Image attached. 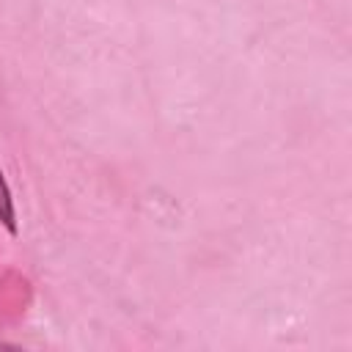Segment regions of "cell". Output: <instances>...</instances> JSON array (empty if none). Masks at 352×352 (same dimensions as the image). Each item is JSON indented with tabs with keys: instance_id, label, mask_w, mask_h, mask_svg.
<instances>
[{
	"instance_id": "1",
	"label": "cell",
	"mask_w": 352,
	"mask_h": 352,
	"mask_svg": "<svg viewBox=\"0 0 352 352\" xmlns=\"http://www.w3.org/2000/svg\"><path fill=\"white\" fill-rule=\"evenodd\" d=\"M0 223L6 226L8 234H16V209H14V198L3 176V168H0Z\"/></svg>"
}]
</instances>
